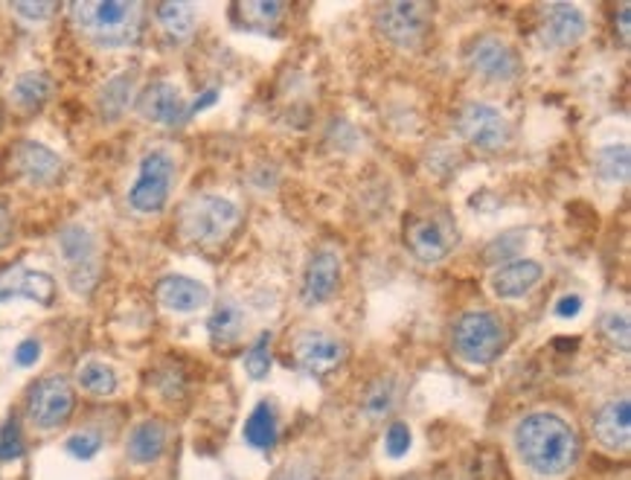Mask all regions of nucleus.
I'll return each mask as SVG.
<instances>
[{"label":"nucleus","mask_w":631,"mask_h":480,"mask_svg":"<svg viewBox=\"0 0 631 480\" xmlns=\"http://www.w3.org/2000/svg\"><path fill=\"white\" fill-rule=\"evenodd\" d=\"M158 21L172 38H187L196 29V7H189V3H161Z\"/></svg>","instance_id":"obj_26"},{"label":"nucleus","mask_w":631,"mask_h":480,"mask_svg":"<svg viewBox=\"0 0 631 480\" xmlns=\"http://www.w3.org/2000/svg\"><path fill=\"white\" fill-rule=\"evenodd\" d=\"M294 356L300 361V367L311 376H326L332 370H338L347 358V347L341 344L330 332H300L294 341Z\"/></svg>","instance_id":"obj_12"},{"label":"nucleus","mask_w":631,"mask_h":480,"mask_svg":"<svg viewBox=\"0 0 631 480\" xmlns=\"http://www.w3.org/2000/svg\"><path fill=\"white\" fill-rule=\"evenodd\" d=\"M137 108L149 123L158 125H178L187 120V102L181 97V90L163 79L151 82L149 88L143 90Z\"/></svg>","instance_id":"obj_17"},{"label":"nucleus","mask_w":631,"mask_h":480,"mask_svg":"<svg viewBox=\"0 0 631 480\" xmlns=\"http://www.w3.org/2000/svg\"><path fill=\"white\" fill-rule=\"evenodd\" d=\"M38 358H41V344H38L36 339L21 341L18 349H15V361H18V367H33Z\"/></svg>","instance_id":"obj_37"},{"label":"nucleus","mask_w":631,"mask_h":480,"mask_svg":"<svg viewBox=\"0 0 631 480\" xmlns=\"http://www.w3.org/2000/svg\"><path fill=\"white\" fill-rule=\"evenodd\" d=\"M12 167L18 170L21 179H27L33 187H53L62 179L64 163L53 149H47L36 140H21L12 149Z\"/></svg>","instance_id":"obj_15"},{"label":"nucleus","mask_w":631,"mask_h":480,"mask_svg":"<svg viewBox=\"0 0 631 480\" xmlns=\"http://www.w3.org/2000/svg\"><path fill=\"white\" fill-rule=\"evenodd\" d=\"M154 294H158V303L161 306H166V309L172 311H198L201 306H207L210 303V288H207L205 283H198V280H193V276H184V274H170L163 276L161 283H158V288H154Z\"/></svg>","instance_id":"obj_18"},{"label":"nucleus","mask_w":631,"mask_h":480,"mask_svg":"<svg viewBox=\"0 0 631 480\" xmlns=\"http://www.w3.org/2000/svg\"><path fill=\"white\" fill-rule=\"evenodd\" d=\"M73 24L97 47L116 50L140 38L143 7L132 0H82L71 7Z\"/></svg>","instance_id":"obj_2"},{"label":"nucleus","mask_w":631,"mask_h":480,"mask_svg":"<svg viewBox=\"0 0 631 480\" xmlns=\"http://www.w3.org/2000/svg\"><path fill=\"white\" fill-rule=\"evenodd\" d=\"M132 90H134V82L128 79V76H116V79H111L102 88V94H99V108H102V114L108 116V120H116V116H123V111L128 108V102H132Z\"/></svg>","instance_id":"obj_28"},{"label":"nucleus","mask_w":631,"mask_h":480,"mask_svg":"<svg viewBox=\"0 0 631 480\" xmlns=\"http://www.w3.org/2000/svg\"><path fill=\"white\" fill-rule=\"evenodd\" d=\"M594 436L605 448H629L631 440V402L622 396V399H614L608 405L596 410L594 417Z\"/></svg>","instance_id":"obj_19"},{"label":"nucleus","mask_w":631,"mask_h":480,"mask_svg":"<svg viewBox=\"0 0 631 480\" xmlns=\"http://www.w3.org/2000/svg\"><path fill=\"white\" fill-rule=\"evenodd\" d=\"M516 445L521 460L542 478H559L577 463V431L556 414H530L518 422Z\"/></svg>","instance_id":"obj_1"},{"label":"nucleus","mask_w":631,"mask_h":480,"mask_svg":"<svg viewBox=\"0 0 631 480\" xmlns=\"http://www.w3.org/2000/svg\"><path fill=\"white\" fill-rule=\"evenodd\" d=\"M53 97V79L41 71L21 73L12 85V102L24 111H38L45 108L47 99Z\"/></svg>","instance_id":"obj_22"},{"label":"nucleus","mask_w":631,"mask_h":480,"mask_svg":"<svg viewBox=\"0 0 631 480\" xmlns=\"http://www.w3.org/2000/svg\"><path fill=\"white\" fill-rule=\"evenodd\" d=\"M99 448H102V440H99V434H90V431L73 434L71 440H67V452H71L76 460H90Z\"/></svg>","instance_id":"obj_33"},{"label":"nucleus","mask_w":631,"mask_h":480,"mask_svg":"<svg viewBox=\"0 0 631 480\" xmlns=\"http://www.w3.org/2000/svg\"><path fill=\"white\" fill-rule=\"evenodd\" d=\"M215 99H219V90H215V88L205 90V97H198L196 102H193V106L187 108V116L189 114H198V111H205V108H210L215 102Z\"/></svg>","instance_id":"obj_40"},{"label":"nucleus","mask_w":631,"mask_h":480,"mask_svg":"<svg viewBox=\"0 0 631 480\" xmlns=\"http://www.w3.org/2000/svg\"><path fill=\"white\" fill-rule=\"evenodd\" d=\"M457 132L466 143L478 146L483 151H498L512 140V125L498 108L486 102H469L457 114Z\"/></svg>","instance_id":"obj_10"},{"label":"nucleus","mask_w":631,"mask_h":480,"mask_svg":"<svg viewBox=\"0 0 631 480\" xmlns=\"http://www.w3.org/2000/svg\"><path fill=\"white\" fill-rule=\"evenodd\" d=\"M629 15H631V7H629V3H622V10H620V36H622V45H629Z\"/></svg>","instance_id":"obj_41"},{"label":"nucleus","mask_w":631,"mask_h":480,"mask_svg":"<svg viewBox=\"0 0 631 480\" xmlns=\"http://www.w3.org/2000/svg\"><path fill=\"white\" fill-rule=\"evenodd\" d=\"M55 10V3H12V12L27 21H47Z\"/></svg>","instance_id":"obj_36"},{"label":"nucleus","mask_w":631,"mask_h":480,"mask_svg":"<svg viewBox=\"0 0 631 480\" xmlns=\"http://www.w3.org/2000/svg\"><path fill=\"white\" fill-rule=\"evenodd\" d=\"M166 448V431H163L161 422H140L134 428L132 436H128V457L134 463H151L158 460Z\"/></svg>","instance_id":"obj_23"},{"label":"nucleus","mask_w":631,"mask_h":480,"mask_svg":"<svg viewBox=\"0 0 631 480\" xmlns=\"http://www.w3.org/2000/svg\"><path fill=\"white\" fill-rule=\"evenodd\" d=\"M24 454V436H21V426L15 419H7L0 428V460H18Z\"/></svg>","instance_id":"obj_30"},{"label":"nucleus","mask_w":631,"mask_h":480,"mask_svg":"<svg viewBox=\"0 0 631 480\" xmlns=\"http://www.w3.org/2000/svg\"><path fill=\"white\" fill-rule=\"evenodd\" d=\"M391 402H393L391 382H379V387H375V391L370 393V399H367V414L375 419L384 417V414L391 410Z\"/></svg>","instance_id":"obj_35"},{"label":"nucleus","mask_w":631,"mask_h":480,"mask_svg":"<svg viewBox=\"0 0 631 480\" xmlns=\"http://www.w3.org/2000/svg\"><path fill=\"white\" fill-rule=\"evenodd\" d=\"M466 64L474 76H481L495 85L516 82L521 73V59L516 47L504 41L500 36H478L466 50Z\"/></svg>","instance_id":"obj_8"},{"label":"nucleus","mask_w":631,"mask_h":480,"mask_svg":"<svg viewBox=\"0 0 631 480\" xmlns=\"http://www.w3.org/2000/svg\"><path fill=\"white\" fill-rule=\"evenodd\" d=\"M596 172L608 184H626L631 172L629 146H605L596 151Z\"/></svg>","instance_id":"obj_25"},{"label":"nucleus","mask_w":631,"mask_h":480,"mask_svg":"<svg viewBox=\"0 0 631 480\" xmlns=\"http://www.w3.org/2000/svg\"><path fill=\"white\" fill-rule=\"evenodd\" d=\"M245 370H248L250 379H265L271 373V335L262 332L257 341H253V347L248 349V356H245Z\"/></svg>","instance_id":"obj_29"},{"label":"nucleus","mask_w":631,"mask_h":480,"mask_svg":"<svg viewBox=\"0 0 631 480\" xmlns=\"http://www.w3.org/2000/svg\"><path fill=\"white\" fill-rule=\"evenodd\" d=\"M603 335L611 341V347H617L620 353H629V318L626 315H605L603 318Z\"/></svg>","instance_id":"obj_32"},{"label":"nucleus","mask_w":631,"mask_h":480,"mask_svg":"<svg viewBox=\"0 0 631 480\" xmlns=\"http://www.w3.org/2000/svg\"><path fill=\"white\" fill-rule=\"evenodd\" d=\"M405 245L419 262L436 266L443 262L457 245V224L451 216L443 210H431V213H413L405 222Z\"/></svg>","instance_id":"obj_6"},{"label":"nucleus","mask_w":631,"mask_h":480,"mask_svg":"<svg viewBox=\"0 0 631 480\" xmlns=\"http://www.w3.org/2000/svg\"><path fill=\"white\" fill-rule=\"evenodd\" d=\"M59 250H62L64 266L71 274V288L79 294H88L97 285V242L94 233L82 224H67L59 233Z\"/></svg>","instance_id":"obj_11"},{"label":"nucleus","mask_w":631,"mask_h":480,"mask_svg":"<svg viewBox=\"0 0 631 480\" xmlns=\"http://www.w3.org/2000/svg\"><path fill=\"white\" fill-rule=\"evenodd\" d=\"M242 222L239 207L222 196H198L181 210V233L201 248H215Z\"/></svg>","instance_id":"obj_4"},{"label":"nucleus","mask_w":631,"mask_h":480,"mask_svg":"<svg viewBox=\"0 0 631 480\" xmlns=\"http://www.w3.org/2000/svg\"><path fill=\"white\" fill-rule=\"evenodd\" d=\"M341 283V254L335 248L314 250L302 274L300 297L306 306H321L335 294Z\"/></svg>","instance_id":"obj_16"},{"label":"nucleus","mask_w":631,"mask_h":480,"mask_svg":"<svg viewBox=\"0 0 631 480\" xmlns=\"http://www.w3.org/2000/svg\"><path fill=\"white\" fill-rule=\"evenodd\" d=\"M239 12L253 24H276V19L283 15V3L276 0H250V3H239Z\"/></svg>","instance_id":"obj_31"},{"label":"nucleus","mask_w":631,"mask_h":480,"mask_svg":"<svg viewBox=\"0 0 631 480\" xmlns=\"http://www.w3.org/2000/svg\"><path fill=\"white\" fill-rule=\"evenodd\" d=\"M245 443L253 448H274L276 443V417L274 408L268 402H259L257 408L250 410V417L245 419Z\"/></svg>","instance_id":"obj_24"},{"label":"nucleus","mask_w":631,"mask_h":480,"mask_svg":"<svg viewBox=\"0 0 631 480\" xmlns=\"http://www.w3.org/2000/svg\"><path fill=\"white\" fill-rule=\"evenodd\" d=\"M207 332H210L213 347H233L245 332V311L236 303H219L207 320Z\"/></svg>","instance_id":"obj_21"},{"label":"nucleus","mask_w":631,"mask_h":480,"mask_svg":"<svg viewBox=\"0 0 631 480\" xmlns=\"http://www.w3.org/2000/svg\"><path fill=\"white\" fill-rule=\"evenodd\" d=\"M15 297L33 300L38 306H50L55 297V280L45 271L27 268L24 262L0 268V303H10Z\"/></svg>","instance_id":"obj_13"},{"label":"nucleus","mask_w":631,"mask_h":480,"mask_svg":"<svg viewBox=\"0 0 631 480\" xmlns=\"http://www.w3.org/2000/svg\"><path fill=\"white\" fill-rule=\"evenodd\" d=\"M76 396H73V384L64 376H45L29 387L27 410L29 419L45 431L62 428L73 414Z\"/></svg>","instance_id":"obj_9"},{"label":"nucleus","mask_w":631,"mask_h":480,"mask_svg":"<svg viewBox=\"0 0 631 480\" xmlns=\"http://www.w3.org/2000/svg\"><path fill=\"white\" fill-rule=\"evenodd\" d=\"M172 179H175V163L163 149H151L143 155L140 172L134 187L128 189V205L143 216L161 213L172 193Z\"/></svg>","instance_id":"obj_7"},{"label":"nucleus","mask_w":631,"mask_h":480,"mask_svg":"<svg viewBox=\"0 0 631 480\" xmlns=\"http://www.w3.org/2000/svg\"><path fill=\"white\" fill-rule=\"evenodd\" d=\"M12 236H15V224H12L10 205L0 198V248H3V245H10Z\"/></svg>","instance_id":"obj_38"},{"label":"nucleus","mask_w":631,"mask_h":480,"mask_svg":"<svg viewBox=\"0 0 631 480\" xmlns=\"http://www.w3.org/2000/svg\"><path fill=\"white\" fill-rule=\"evenodd\" d=\"M451 347L457 358L471 367H486L507 347V330L492 311H466L451 332Z\"/></svg>","instance_id":"obj_3"},{"label":"nucleus","mask_w":631,"mask_h":480,"mask_svg":"<svg viewBox=\"0 0 631 480\" xmlns=\"http://www.w3.org/2000/svg\"><path fill=\"white\" fill-rule=\"evenodd\" d=\"M542 266L533 259H516V262H507V266L495 271L492 292L498 294L500 300H518V297H524L542 283Z\"/></svg>","instance_id":"obj_20"},{"label":"nucleus","mask_w":631,"mask_h":480,"mask_svg":"<svg viewBox=\"0 0 631 480\" xmlns=\"http://www.w3.org/2000/svg\"><path fill=\"white\" fill-rule=\"evenodd\" d=\"M79 384L82 391H88L90 396H111L116 391L114 367L102 365V361H88L79 367Z\"/></svg>","instance_id":"obj_27"},{"label":"nucleus","mask_w":631,"mask_h":480,"mask_svg":"<svg viewBox=\"0 0 631 480\" xmlns=\"http://www.w3.org/2000/svg\"><path fill=\"white\" fill-rule=\"evenodd\" d=\"M579 309H582V300H579L577 294H568V297H561L559 306H556V315H559V318H573V315H579Z\"/></svg>","instance_id":"obj_39"},{"label":"nucleus","mask_w":631,"mask_h":480,"mask_svg":"<svg viewBox=\"0 0 631 480\" xmlns=\"http://www.w3.org/2000/svg\"><path fill=\"white\" fill-rule=\"evenodd\" d=\"M384 448H387V454L391 457H405L410 448V431L408 426H401V422H393L391 428H387V436H384Z\"/></svg>","instance_id":"obj_34"},{"label":"nucleus","mask_w":631,"mask_h":480,"mask_svg":"<svg viewBox=\"0 0 631 480\" xmlns=\"http://www.w3.org/2000/svg\"><path fill=\"white\" fill-rule=\"evenodd\" d=\"M585 36V15L573 3H547L542 7L539 19V38L550 50H565L573 47L579 38Z\"/></svg>","instance_id":"obj_14"},{"label":"nucleus","mask_w":631,"mask_h":480,"mask_svg":"<svg viewBox=\"0 0 631 480\" xmlns=\"http://www.w3.org/2000/svg\"><path fill=\"white\" fill-rule=\"evenodd\" d=\"M434 10L419 0H396V3H382L375 7L373 24L379 38L399 50H417L425 41V33L431 27Z\"/></svg>","instance_id":"obj_5"}]
</instances>
